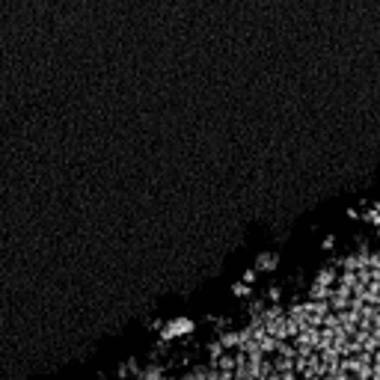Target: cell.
I'll return each instance as SVG.
<instances>
[{
    "label": "cell",
    "instance_id": "1",
    "mask_svg": "<svg viewBox=\"0 0 380 380\" xmlns=\"http://www.w3.org/2000/svg\"><path fill=\"white\" fill-rule=\"evenodd\" d=\"M184 333H193V321H187V318H175V321H169L166 327H163V339H175V336H184Z\"/></svg>",
    "mask_w": 380,
    "mask_h": 380
},
{
    "label": "cell",
    "instance_id": "3",
    "mask_svg": "<svg viewBox=\"0 0 380 380\" xmlns=\"http://www.w3.org/2000/svg\"><path fill=\"white\" fill-rule=\"evenodd\" d=\"M366 220H369V223H375V226H380V205H375V208L366 214Z\"/></svg>",
    "mask_w": 380,
    "mask_h": 380
},
{
    "label": "cell",
    "instance_id": "2",
    "mask_svg": "<svg viewBox=\"0 0 380 380\" xmlns=\"http://www.w3.org/2000/svg\"><path fill=\"white\" fill-rule=\"evenodd\" d=\"M256 268H259V271H273V268H276V256H273V253H265V256H259Z\"/></svg>",
    "mask_w": 380,
    "mask_h": 380
},
{
    "label": "cell",
    "instance_id": "4",
    "mask_svg": "<svg viewBox=\"0 0 380 380\" xmlns=\"http://www.w3.org/2000/svg\"><path fill=\"white\" fill-rule=\"evenodd\" d=\"M232 291L244 297V294H250V282H235V288H232Z\"/></svg>",
    "mask_w": 380,
    "mask_h": 380
}]
</instances>
